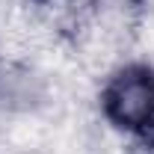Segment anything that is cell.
Here are the masks:
<instances>
[{
  "mask_svg": "<svg viewBox=\"0 0 154 154\" xmlns=\"http://www.w3.org/2000/svg\"><path fill=\"white\" fill-rule=\"evenodd\" d=\"M134 45L145 54V57L154 59V9L151 12H142L136 18V27H134Z\"/></svg>",
  "mask_w": 154,
  "mask_h": 154,
  "instance_id": "cell-2",
  "label": "cell"
},
{
  "mask_svg": "<svg viewBox=\"0 0 154 154\" xmlns=\"http://www.w3.org/2000/svg\"><path fill=\"white\" fill-rule=\"evenodd\" d=\"M107 116L119 128L142 131L154 119V74L145 68L119 71L107 86Z\"/></svg>",
  "mask_w": 154,
  "mask_h": 154,
  "instance_id": "cell-1",
  "label": "cell"
}]
</instances>
